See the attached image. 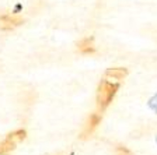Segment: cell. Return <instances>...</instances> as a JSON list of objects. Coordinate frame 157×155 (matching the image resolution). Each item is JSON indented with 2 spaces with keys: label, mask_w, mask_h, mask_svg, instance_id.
Listing matches in <instances>:
<instances>
[{
  "label": "cell",
  "mask_w": 157,
  "mask_h": 155,
  "mask_svg": "<svg viewBox=\"0 0 157 155\" xmlns=\"http://www.w3.org/2000/svg\"><path fill=\"white\" fill-rule=\"evenodd\" d=\"M118 88H119V84L111 83V81H108V80H102L100 83L98 90H97V109L100 112L105 110L109 106V103L112 102L115 94H117Z\"/></svg>",
  "instance_id": "6da1fadb"
},
{
  "label": "cell",
  "mask_w": 157,
  "mask_h": 155,
  "mask_svg": "<svg viewBox=\"0 0 157 155\" xmlns=\"http://www.w3.org/2000/svg\"><path fill=\"white\" fill-rule=\"evenodd\" d=\"M24 23L23 17H18V16H2L0 17V29L3 31H10V29H14L17 27H20L21 24Z\"/></svg>",
  "instance_id": "7a4b0ae2"
},
{
  "label": "cell",
  "mask_w": 157,
  "mask_h": 155,
  "mask_svg": "<svg viewBox=\"0 0 157 155\" xmlns=\"http://www.w3.org/2000/svg\"><path fill=\"white\" fill-rule=\"evenodd\" d=\"M100 122H101V116H100L98 113L90 115L87 122H86V124H84V129H83V131H82V138H86V137L90 136V134L98 127Z\"/></svg>",
  "instance_id": "3957f363"
},
{
  "label": "cell",
  "mask_w": 157,
  "mask_h": 155,
  "mask_svg": "<svg viewBox=\"0 0 157 155\" xmlns=\"http://www.w3.org/2000/svg\"><path fill=\"white\" fill-rule=\"evenodd\" d=\"M77 49L83 55H93V53H95L94 38H93V36H88V38L82 39V41L77 43Z\"/></svg>",
  "instance_id": "277c9868"
},
{
  "label": "cell",
  "mask_w": 157,
  "mask_h": 155,
  "mask_svg": "<svg viewBox=\"0 0 157 155\" xmlns=\"http://www.w3.org/2000/svg\"><path fill=\"white\" fill-rule=\"evenodd\" d=\"M128 76V68L125 67H111L105 70V77H111L115 80H124Z\"/></svg>",
  "instance_id": "5b68a950"
},
{
  "label": "cell",
  "mask_w": 157,
  "mask_h": 155,
  "mask_svg": "<svg viewBox=\"0 0 157 155\" xmlns=\"http://www.w3.org/2000/svg\"><path fill=\"white\" fill-rule=\"evenodd\" d=\"M25 137H27V131H25V130H24V129H18V130H14V131L9 133L6 138L7 140H11L13 142H16V144H17V142L25 140Z\"/></svg>",
  "instance_id": "8992f818"
},
{
  "label": "cell",
  "mask_w": 157,
  "mask_h": 155,
  "mask_svg": "<svg viewBox=\"0 0 157 155\" xmlns=\"http://www.w3.org/2000/svg\"><path fill=\"white\" fill-rule=\"evenodd\" d=\"M16 148V142H13L11 140H4L0 142V155H7Z\"/></svg>",
  "instance_id": "52a82bcc"
},
{
  "label": "cell",
  "mask_w": 157,
  "mask_h": 155,
  "mask_svg": "<svg viewBox=\"0 0 157 155\" xmlns=\"http://www.w3.org/2000/svg\"><path fill=\"white\" fill-rule=\"evenodd\" d=\"M115 154L117 155H133L132 151L128 147H124V146H117L115 147Z\"/></svg>",
  "instance_id": "ba28073f"
}]
</instances>
